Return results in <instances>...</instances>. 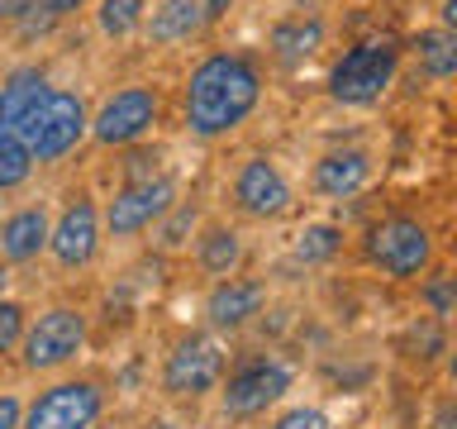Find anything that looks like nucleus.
I'll list each match as a JSON object with an SVG mask.
<instances>
[{
  "instance_id": "obj_1",
  "label": "nucleus",
  "mask_w": 457,
  "mask_h": 429,
  "mask_svg": "<svg viewBox=\"0 0 457 429\" xmlns=\"http://www.w3.org/2000/svg\"><path fill=\"white\" fill-rule=\"evenodd\" d=\"M262 100V72L243 53H210L186 77V129L195 139H224Z\"/></svg>"
},
{
  "instance_id": "obj_2",
  "label": "nucleus",
  "mask_w": 457,
  "mask_h": 429,
  "mask_svg": "<svg viewBox=\"0 0 457 429\" xmlns=\"http://www.w3.org/2000/svg\"><path fill=\"white\" fill-rule=\"evenodd\" d=\"M362 253L367 263L391 282H420L438 257V243H434V229L414 214H386L367 229L362 239Z\"/></svg>"
},
{
  "instance_id": "obj_3",
  "label": "nucleus",
  "mask_w": 457,
  "mask_h": 429,
  "mask_svg": "<svg viewBox=\"0 0 457 429\" xmlns=\"http://www.w3.org/2000/svg\"><path fill=\"white\" fill-rule=\"evenodd\" d=\"M395 72H400V48L395 43L391 38H367V43H357V48H348L334 63V72H328V96H334L338 105H348V110H367L391 91Z\"/></svg>"
},
{
  "instance_id": "obj_4",
  "label": "nucleus",
  "mask_w": 457,
  "mask_h": 429,
  "mask_svg": "<svg viewBox=\"0 0 457 429\" xmlns=\"http://www.w3.org/2000/svg\"><path fill=\"white\" fill-rule=\"evenodd\" d=\"M105 386L96 377H62L24 406V420L20 429H96L105 420Z\"/></svg>"
},
{
  "instance_id": "obj_5",
  "label": "nucleus",
  "mask_w": 457,
  "mask_h": 429,
  "mask_svg": "<svg viewBox=\"0 0 457 429\" xmlns=\"http://www.w3.org/2000/svg\"><path fill=\"white\" fill-rule=\"evenodd\" d=\"M86 334H91V329H86V315L77 306H48L24 324L20 363L29 372H57V367H67L81 358Z\"/></svg>"
},
{
  "instance_id": "obj_6",
  "label": "nucleus",
  "mask_w": 457,
  "mask_h": 429,
  "mask_svg": "<svg viewBox=\"0 0 457 429\" xmlns=\"http://www.w3.org/2000/svg\"><path fill=\"white\" fill-rule=\"evenodd\" d=\"M224 367H228V353H224L220 339L186 334L162 363V391L171 400H200L205 391H220Z\"/></svg>"
},
{
  "instance_id": "obj_7",
  "label": "nucleus",
  "mask_w": 457,
  "mask_h": 429,
  "mask_svg": "<svg viewBox=\"0 0 457 429\" xmlns=\"http://www.w3.org/2000/svg\"><path fill=\"white\" fill-rule=\"evenodd\" d=\"M157 114H162L157 86H120V91L91 114V129H86V134L96 143H105V148H134V143L157 124Z\"/></svg>"
},
{
  "instance_id": "obj_8",
  "label": "nucleus",
  "mask_w": 457,
  "mask_h": 429,
  "mask_svg": "<svg viewBox=\"0 0 457 429\" xmlns=\"http://www.w3.org/2000/svg\"><path fill=\"white\" fill-rule=\"evenodd\" d=\"M295 382V367L281 363V358H253V363H243L228 372V382H220L224 391V415H234V420H253V415H262L267 406H277V400L291 391Z\"/></svg>"
},
{
  "instance_id": "obj_9",
  "label": "nucleus",
  "mask_w": 457,
  "mask_h": 429,
  "mask_svg": "<svg viewBox=\"0 0 457 429\" xmlns=\"http://www.w3.org/2000/svg\"><path fill=\"white\" fill-rule=\"evenodd\" d=\"M171 206H177V181L167 172L162 177H148V181H124L105 206V214H100V229H110V239H138Z\"/></svg>"
},
{
  "instance_id": "obj_10",
  "label": "nucleus",
  "mask_w": 457,
  "mask_h": 429,
  "mask_svg": "<svg viewBox=\"0 0 457 429\" xmlns=\"http://www.w3.org/2000/svg\"><path fill=\"white\" fill-rule=\"evenodd\" d=\"M100 239H105V229H100V206H96L91 191H81V196H71L62 206V214L53 220L48 253H53V263L62 272H81V267L96 263Z\"/></svg>"
},
{
  "instance_id": "obj_11",
  "label": "nucleus",
  "mask_w": 457,
  "mask_h": 429,
  "mask_svg": "<svg viewBox=\"0 0 457 429\" xmlns=\"http://www.w3.org/2000/svg\"><path fill=\"white\" fill-rule=\"evenodd\" d=\"M228 196H234L238 214H248V220H281V214L295 210L291 181H286V172L271 163V157H248V163L234 172Z\"/></svg>"
},
{
  "instance_id": "obj_12",
  "label": "nucleus",
  "mask_w": 457,
  "mask_h": 429,
  "mask_svg": "<svg viewBox=\"0 0 457 429\" xmlns=\"http://www.w3.org/2000/svg\"><path fill=\"white\" fill-rule=\"evenodd\" d=\"M48 72L43 67H14L5 81H0V134H14L29 148L38 134V120L48 110Z\"/></svg>"
},
{
  "instance_id": "obj_13",
  "label": "nucleus",
  "mask_w": 457,
  "mask_h": 429,
  "mask_svg": "<svg viewBox=\"0 0 457 429\" xmlns=\"http://www.w3.org/2000/svg\"><path fill=\"white\" fill-rule=\"evenodd\" d=\"M86 129H91L86 100H81L77 91L53 86L48 110H43V120H38V134H34V143H29V157H34L38 167H43V163H62V157L86 139Z\"/></svg>"
},
{
  "instance_id": "obj_14",
  "label": "nucleus",
  "mask_w": 457,
  "mask_h": 429,
  "mask_svg": "<svg viewBox=\"0 0 457 429\" xmlns=\"http://www.w3.org/2000/svg\"><path fill=\"white\" fill-rule=\"evenodd\" d=\"M262 306H267V286L257 277L234 272V277H220L210 286L205 320H210V329H220V334H234V329L253 324V315H262Z\"/></svg>"
},
{
  "instance_id": "obj_15",
  "label": "nucleus",
  "mask_w": 457,
  "mask_h": 429,
  "mask_svg": "<svg viewBox=\"0 0 457 429\" xmlns=\"http://www.w3.org/2000/svg\"><path fill=\"white\" fill-rule=\"evenodd\" d=\"M314 191L328 200H348L371 181V153L367 148H328L310 172Z\"/></svg>"
},
{
  "instance_id": "obj_16",
  "label": "nucleus",
  "mask_w": 457,
  "mask_h": 429,
  "mask_svg": "<svg viewBox=\"0 0 457 429\" xmlns=\"http://www.w3.org/2000/svg\"><path fill=\"white\" fill-rule=\"evenodd\" d=\"M48 210L43 206H24L0 220V263L14 267V263H34L38 253H48Z\"/></svg>"
},
{
  "instance_id": "obj_17",
  "label": "nucleus",
  "mask_w": 457,
  "mask_h": 429,
  "mask_svg": "<svg viewBox=\"0 0 457 429\" xmlns=\"http://www.w3.org/2000/svg\"><path fill=\"white\" fill-rule=\"evenodd\" d=\"M324 43V20L320 14H291V20H277L267 34V48L281 67H300L305 57H314V48Z\"/></svg>"
},
{
  "instance_id": "obj_18",
  "label": "nucleus",
  "mask_w": 457,
  "mask_h": 429,
  "mask_svg": "<svg viewBox=\"0 0 457 429\" xmlns=\"http://www.w3.org/2000/svg\"><path fill=\"white\" fill-rule=\"evenodd\" d=\"M195 267L205 272V277H234L243 267V234L234 224H205L195 234Z\"/></svg>"
},
{
  "instance_id": "obj_19",
  "label": "nucleus",
  "mask_w": 457,
  "mask_h": 429,
  "mask_svg": "<svg viewBox=\"0 0 457 429\" xmlns=\"http://www.w3.org/2000/svg\"><path fill=\"white\" fill-rule=\"evenodd\" d=\"M200 29H205L200 0H157V5L143 14V34L153 43H181V38H195Z\"/></svg>"
},
{
  "instance_id": "obj_20",
  "label": "nucleus",
  "mask_w": 457,
  "mask_h": 429,
  "mask_svg": "<svg viewBox=\"0 0 457 429\" xmlns=\"http://www.w3.org/2000/svg\"><path fill=\"white\" fill-rule=\"evenodd\" d=\"M414 57L434 81H448L457 72V34L453 29H420L414 34Z\"/></svg>"
},
{
  "instance_id": "obj_21",
  "label": "nucleus",
  "mask_w": 457,
  "mask_h": 429,
  "mask_svg": "<svg viewBox=\"0 0 457 429\" xmlns=\"http://www.w3.org/2000/svg\"><path fill=\"white\" fill-rule=\"evenodd\" d=\"M338 248H343V229L328 220H314L295 234V263H305V267H324Z\"/></svg>"
},
{
  "instance_id": "obj_22",
  "label": "nucleus",
  "mask_w": 457,
  "mask_h": 429,
  "mask_svg": "<svg viewBox=\"0 0 457 429\" xmlns=\"http://www.w3.org/2000/svg\"><path fill=\"white\" fill-rule=\"evenodd\" d=\"M143 14H148V0H100L96 24L105 38H129L143 29Z\"/></svg>"
},
{
  "instance_id": "obj_23",
  "label": "nucleus",
  "mask_w": 457,
  "mask_h": 429,
  "mask_svg": "<svg viewBox=\"0 0 457 429\" xmlns=\"http://www.w3.org/2000/svg\"><path fill=\"white\" fill-rule=\"evenodd\" d=\"M195 220H200L195 200H177V206H171L162 220H157V248H162V253L186 248V243L195 239Z\"/></svg>"
},
{
  "instance_id": "obj_24",
  "label": "nucleus",
  "mask_w": 457,
  "mask_h": 429,
  "mask_svg": "<svg viewBox=\"0 0 457 429\" xmlns=\"http://www.w3.org/2000/svg\"><path fill=\"white\" fill-rule=\"evenodd\" d=\"M453 272H434V267H428L424 272V277H420V300H424V306H428V315H434V320L438 324H448L453 320V310H457V291H453Z\"/></svg>"
},
{
  "instance_id": "obj_25",
  "label": "nucleus",
  "mask_w": 457,
  "mask_h": 429,
  "mask_svg": "<svg viewBox=\"0 0 457 429\" xmlns=\"http://www.w3.org/2000/svg\"><path fill=\"white\" fill-rule=\"evenodd\" d=\"M34 177V157L14 134H0V196L20 191V186Z\"/></svg>"
},
{
  "instance_id": "obj_26",
  "label": "nucleus",
  "mask_w": 457,
  "mask_h": 429,
  "mask_svg": "<svg viewBox=\"0 0 457 429\" xmlns=\"http://www.w3.org/2000/svg\"><path fill=\"white\" fill-rule=\"evenodd\" d=\"M24 324H29V310L20 306V300H5V296H0V363H5L10 353H20Z\"/></svg>"
},
{
  "instance_id": "obj_27",
  "label": "nucleus",
  "mask_w": 457,
  "mask_h": 429,
  "mask_svg": "<svg viewBox=\"0 0 457 429\" xmlns=\"http://www.w3.org/2000/svg\"><path fill=\"white\" fill-rule=\"evenodd\" d=\"M267 429H334V425H328V415L320 406H291V410H281Z\"/></svg>"
},
{
  "instance_id": "obj_28",
  "label": "nucleus",
  "mask_w": 457,
  "mask_h": 429,
  "mask_svg": "<svg viewBox=\"0 0 457 429\" xmlns=\"http://www.w3.org/2000/svg\"><path fill=\"white\" fill-rule=\"evenodd\" d=\"M148 177H162V157L148 153V148L129 153V163H124V181H148Z\"/></svg>"
},
{
  "instance_id": "obj_29",
  "label": "nucleus",
  "mask_w": 457,
  "mask_h": 429,
  "mask_svg": "<svg viewBox=\"0 0 457 429\" xmlns=\"http://www.w3.org/2000/svg\"><path fill=\"white\" fill-rule=\"evenodd\" d=\"M24 420V400L14 391H0V429H20Z\"/></svg>"
},
{
  "instance_id": "obj_30",
  "label": "nucleus",
  "mask_w": 457,
  "mask_h": 429,
  "mask_svg": "<svg viewBox=\"0 0 457 429\" xmlns=\"http://www.w3.org/2000/svg\"><path fill=\"white\" fill-rule=\"evenodd\" d=\"M34 5H38L43 14H53V20H57V24H62V20H67V14H77V10L86 5V0H34Z\"/></svg>"
},
{
  "instance_id": "obj_31",
  "label": "nucleus",
  "mask_w": 457,
  "mask_h": 429,
  "mask_svg": "<svg viewBox=\"0 0 457 429\" xmlns=\"http://www.w3.org/2000/svg\"><path fill=\"white\" fill-rule=\"evenodd\" d=\"M234 5H238V0H200V10H205V24H220Z\"/></svg>"
},
{
  "instance_id": "obj_32",
  "label": "nucleus",
  "mask_w": 457,
  "mask_h": 429,
  "mask_svg": "<svg viewBox=\"0 0 457 429\" xmlns=\"http://www.w3.org/2000/svg\"><path fill=\"white\" fill-rule=\"evenodd\" d=\"M29 5H34V0H0V24H14Z\"/></svg>"
},
{
  "instance_id": "obj_33",
  "label": "nucleus",
  "mask_w": 457,
  "mask_h": 429,
  "mask_svg": "<svg viewBox=\"0 0 457 429\" xmlns=\"http://www.w3.org/2000/svg\"><path fill=\"white\" fill-rule=\"evenodd\" d=\"M434 429H453V400H443L438 415H434Z\"/></svg>"
},
{
  "instance_id": "obj_34",
  "label": "nucleus",
  "mask_w": 457,
  "mask_h": 429,
  "mask_svg": "<svg viewBox=\"0 0 457 429\" xmlns=\"http://www.w3.org/2000/svg\"><path fill=\"white\" fill-rule=\"evenodd\" d=\"M457 24V0H443V24L438 29H453Z\"/></svg>"
},
{
  "instance_id": "obj_35",
  "label": "nucleus",
  "mask_w": 457,
  "mask_h": 429,
  "mask_svg": "<svg viewBox=\"0 0 457 429\" xmlns=\"http://www.w3.org/2000/svg\"><path fill=\"white\" fill-rule=\"evenodd\" d=\"M5 286H10V267L0 263V296H5Z\"/></svg>"
},
{
  "instance_id": "obj_36",
  "label": "nucleus",
  "mask_w": 457,
  "mask_h": 429,
  "mask_svg": "<svg viewBox=\"0 0 457 429\" xmlns=\"http://www.w3.org/2000/svg\"><path fill=\"white\" fill-rule=\"evenodd\" d=\"M143 429H177V425H171V420H148Z\"/></svg>"
},
{
  "instance_id": "obj_37",
  "label": "nucleus",
  "mask_w": 457,
  "mask_h": 429,
  "mask_svg": "<svg viewBox=\"0 0 457 429\" xmlns=\"http://www.w3.org/2000/svg\"><path fill=\"white\" fill-rule=\"evenodd\" d=\"M96 429H100V425H96Z\"/></svg>"
}]
</instances>
